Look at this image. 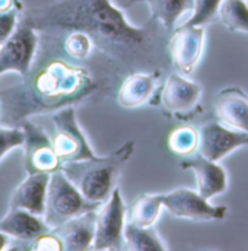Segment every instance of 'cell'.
<instances>
[{
  "mask_svg": "<svg viewBox=\"0 0 248 251\" xmlns=\"http://www.w3.org/2000/svg\"><path fill=\"white\" fill-rule=\"evenodd\" d=\"M38 32H83L119 76L168 70L171 31L152 18L136 26L111 0H54L22 12Z\"/></svg>",
  "mask_w": 248,
  "mask_h": 251,
  "instance_id": "1",
  "label": "cell"
},
{
  "mask_svg": "<svg viewBox=\"0 0 248 251\" xmlns=\"http://www.w3.org/2000/svg\"><path fill=\"white\" fill-rule=\"evenodd\" d=\"M35 59L21 80L0 88V125L19 127L32 116L60 111L88 101L111 79L89 60L69 56L50 32H38Z\"/></svg>",
  "mask_w": 248,
  "mask_h": 251,
  "instance_id": "2",
  "label": "cell"
},
{
  "mask_svg": "<svg viewBox=\"0 0 248 251\" xmlns=\"http://www.w3.org/2000/svg\"><path fill=\"white\" fill-rule=\"evenodd\" d=\"M134 152V142L128 140L107 156H91L62 164L66 177L91 201L104 203L114 191L125 162Z\"/></svg>",
  "mask_w": 248,
  "mask_h": 251,
  "instance_id": "3",
  "label": "cell"
},
{
  "mask_svg": "<svg viewBox=\"0 0 248 251\" xmlns=\"http://www.w3.org/2000/svg\"><path fill=\"white\" fill-rule=\"evenodd\" d=\"M102 203L88 200L60 170L54 171L50 177L44 221L53 229L66 221L83 215L91 210H98Z\"/></svg>",
  "mask_w": 248,
  "mask_h": 251,
  "instance_id": "4",
  "label": "cell"
},
{
  "mask_svg": "<svg viewBox=\"0 0 248 251\" xmlns=\"http://www.w3.org/2000/svg\"><path fill=\"white\" fill-rule=\"evenodd\" d=\"M51 120L54 125V134L51 140L62 164L91 158L95 155L76 120L74 107H66L60 111H56Z\"/></svg>",
  "mask_w": 248,
  "mask_h": 251,
  "instance_id": "5",
  "label": "cell"
},
{
  "mask_svg": "<svg viewBox=\"0 0 248 251\" xmlns=\"http://www.w3.org/2000/svg\"><path fill=\"white\" fill-rule=\"evenodd\" d=\"M125 212L122 190L116 187L108 200L98 209L92 250H124Z\"/></svg>",
  "mask_w": 248,
  "mask_h": 251,
  "instance_id": "6",
  "label": "cell"
},
{
  "mask_svg": "<svg viewBox=\"0 0 248 251\" xmlns=\"http://www.w3.org/2000/svg\"><path fill=\"white\" fill-rule=\"evenodd\" d=\"M38 41V31L19 21L10 38L0 46V75L6 72H16L21 76L26 75L35 59Z\"/></svg>",
  "mask_w": 248,
  "mask_h": 251,
  "instance_id": "7",
  "label": "cell"
},
{
  "mask_svg": "<svg viewBox=\"0 0 248 251\" xmlns=\"http://www.w3.org/2000/svg\"><path fill=\"white\" fill-rule=\"evenodd\" d=\"M24 131V155H25V168L28 174L35 173H49L62 168V161L54 149L53 140L47 136V133L34 125L32 122L25 120L19 126Z\"/></svg>",
  "mask_w": 248,
  "mask_h": 251,
  "instance_id": "8",
  "label": "cell"
},
{
  "mask_svg": "<svg viewBox=\"0 0 248 251\" xmlns=\"http://www.w3.org/2000/svg\"><path fill=\"white\" fill-rule=\"evenodd\" d=\"M164 207L180 219H188L196 222L222 221L228 209L225 206H213L198 191L188 188H177L167 194H161Z\"/></svg>",
  "mask_w": 248,
  "mask_h": 251,
  "instance_id": "9",
  "label": "cell"
},
{
  "mask_svg": "<svg viewBox=\"0 0 248 251\" xmlns=\"http://www.w3.org/2000/svg\"><path fill=\"white\" fill-rule=\"evenodd\" d=\"M248 146V133L231 128L222 122L210 120L198 128V153L219 162L232 151Z\"/></svg>",
  "mask_w": 248,
  "mask_h": 251,
  "instance_id": "10",
  "label": "cell"
},
{
  "mask_svg": "<svg viewBox=\"0 0 248 251\" xmlns=\"http://www.w3.org/2000/svg\"><path fill=\"white\" fill-rule=\"evenodd\" d=\"M201 86L183 76V73H170L159 92V104L170 114L188 117L198 110Z\"/></svg>",
  "mask_w": 248,
  "mask_h": 251,
  "instance_id": "11",
  "label": "cell"
},
{
  "mask_svg": "<svg viewBox=\"0 0 248 251\" xmlns=\"http://www.w3.org/2000/svg\"><path fill=\"white\" fill-rule=\"evenodd\" d=\"M204 44V26L183 25L175 28L170 38V54L174 67L183 73H193L194 67L201 57Z\"/></svg>",
  "mask_w": 248,
  "mask_h": 251,
  "instance_id": "12",
  "label": "cell"
},
{
  "mask_svg": "<svg viewBox=\"0 0 248 251\" xmlns=\"http://www.w3.org/2000/svg\"><path fill=\"white\" fill-rule=\"evenodd\" d=\"M162 77L159 72H137L125 76L120 83L117 101L125 108H136L146 102L155 105L159 104L161 88L156 86L158 80Z\"/></svg>",
  "mask_w": 248,
  "mask_h": 251,
  "instance_id": "13",
  "label": "cell"
},
{
  "mask_svg": "<svg viewBox=\"0 0 248 251\" xmlns=\"http://www.w3.org/2000/svg\"><path fill=\"white\" fill-rule=\"evenodd\" d=\"M178 167L183 170H191L196 174L197 191L207 200L226 190L228 186L226 173L216 161H210L198 153L197 156L193 158L186 156L178 164Z\"/></svg>",
  "mask_w": 248,
  "mask_h": 251,
  "instance_id": "14",
  "label": "cell"
},
{
  "mask_svg": "<svg viewBox=\"0 0 248 251\" xmlns=\"http://www.w3.org/2000/svg\"><path fill=\"white\" fill-rule=\"evenodd\" d=\"M50 177L51 174L49 173L28 174V177L12 193L9 209L19 207L34 215L44 216Z\"/></svg>",
  "mask_w": 248,
  "mask_h": 251,
  "instance_id": "15",
  "label": "cell"
},
{
  "mask_svg": "<svg viewBox=\"0 0 248 251\" xmlns=\"http://www.w3.org/2000/svg\"><path fill=\"white\" fill-rule=\"evenodd\" d=\"M97 215L98 210H91L53 228L62 240L64 250L83 251L92 249L97 232Z\"/></svg>",
  "mask_w": 248,
  "mask_h": 251,
  "instance_id": "16",
  "label": "cell"
},
{
  "mask_svg": "<svg viewBox=\"0 0 248 251\" xmlns=\"http://www.w3.org/2000/svg\"><path fill=\"white\" fill-rule=\"evenodd\" d=\"M215 113L225 126L248 133V95L241 88L222 89L215 98Z\"/></svg>",
  "mask_w": 248,
  "mask_h": 251,
  "instance_id": "17",
  "label": "cell"
},
{
  "mask_svg": "<svg viewBox=\"0 0 248 251\" xmlns=\"http://www.w3.org/2000/svg\"><path fill=\"white\" fill-rule=\"evenodd\" d=\"M0 229L15 240L32 241L51 228L43 216L34 215L25 209H9L7 215L0 221Z\"/></svg>",
  "mask_w": 248,
  "mask_h": 251,
  "instance_id": "18",
  "label": "cell"
},
{
  "mask_svg": "<svg viewBox=\"0 0 248 251\" xmlns=\"http://www.w3.org/2000/svg\"><path fill=\"white\" fill-rule=\"evenodd\" d=\"M140 1L148 3L150 16L158 19L171 32H174L178 19L194 9V0H131V4Z\"/></svg>",
  "mask_w": 248,
  "mask_h": 251,
  "instance_id": "19",
  "label": "cell"
},
{
  "mask_svg": "<svg viewBox=\"0 0 248 251\" xmlns=\"http://www.w3.org/2000/svg\"><path fill=\"white\" fill-rule=\"evenodd\" d=\"M168 247L152 226H140L130 221L124 225V250L164 251Z\"/></svg>",
  "mask_w": 248,
  "mask_h": 251,
  "instance_id": "20",
  "label": "cell"
},
{
  "mask_svg": "<svg viewBox=\"0 0 248 251\" xmlns=\"http://www.w3.org/2000/svg\"><path fill=\"white\" fill-rule=\"evenodd\" d=\"M162 207L161 194H140L127 209L125 221L140 226H153Z\"/></svg>",
  "mask_w": 248,
  "mask_h": 251,
  "instance_id": "21",
  "label": "cell"
},
{
  "mask_svg": "<svg viewBox=\"0 0 248 251\" xmlns=\"http://www.w3.org/2000/svg\"><path fill=\"white\" fill-rule=\"evenodd\" d=\"M218 15L223 26H226L229 31L248 34L247 0H223Z\"/></svg>",
  "mask_w": 248,
  "mask_h": 251,
  "instance_id": "22",
  "label": "cell"
},
{
  "mask_svg": "<svg viewBox=\"0 0 248 251\" xmlns=\"http://www.w3.org/2000/svg\"><path fill=\"white\" fill-rule=\"evenodd\" d=\"M168 148L180 156H188L198 149V131L190 126L175 128L168 137Z\"/></svg>",
  "mask_w": 248,
  "mask_h": 251,
  "instance_id": "23",
  "label": "cell"
},
{
  "mask_svg": "<svg viewBox=\"0 0 248 251\" xmlns=\"http://www.w3.org/2000/svg\"><path fill=\"white\" fill-rule=\"evenodd\" d=\"M223 0H194V9L191 18L186 22V25L193 26H204L219 12V7Z\"/></svg>",
  "mask_w": 248,
  "mask_h": 251,
  "instance_id": "24",
  "label": "cell"
},
{
  "mask_svg": "<svg viewBox=\"0 0 248 251\" xmlns=\"http://www.w3.org/2000/svg\"><path fill=\"white\" fill-rule=\"evenodd\" d=\"M24 140L25 136L21 127L0 125V159L12 149L22 146Z\"/></svg>",
  "mask_w": 248,
  "mask_h": 251,
  "instance_id": "25",
  "label": "cell"
},
{
  "mask_svg": "<svg viewBox=\"0 0 248 251\" xmlns=\"http://www.w3.org/2000/svg\"><path fill=\"white\" fill-rule=\"evenodd\" d=\"M22 16V4L10 10L0 12V46H3L19 25Z\"/></svg>",
  "mask_w": 248,
  "mask_h": 251,
  "instance_id": "26",
  "label": "cell"
},
{
  "mask_svg": "<svg viewBox=\"0 0 248 251\" xmlns=\"http://www.w3.org/2000/svg\"><path fill=\"white\" fill-rule=\"evenodd\" d=\"M31 250H40V251H54V250H64L62 240L59 238V235L50 229L49 232L41 234L40 237H37L35 240L31 241Z\"/></svg>",
  "mask_w": 248,
  "mask_h": 251,
  "instance_id": "27",
  "label": "cell"
},
{
  "mask_svg": "<svg viewBox=\"0 0 248 251\" xmlns=\"http://www.w3.org/2000/svg\"><path fill=\"white\" fill-rule=\"evenodd\" d=\"M21 0H0V12L10 10L16 6H21Z\"/></svg>",
  "mask_w": 248,
  "mask_h": 251,
  "instance_id": "28",
  "label": "cell"
},
{
  "mask_svg": "<svg viewBox=\"0 0 248 251\" xmlns=\"http://www.w3.org/2000/svg\"><path fill=\"white\" fill-rule=\"evenodd\" d=\"M9 243H10V237L0 229V251L6 250L7 246H9Z\"/></svg>",
  "mask_w": 248,
  "mask_h": 251,
  "instance_id": "29",
  "label": "cell"
},
{
  "mask_svg": "<svg viewBox=\"0 0 248 251\" xmlns=\"http://www.w3.org/2000/svg\"><path fill=\"white\" fill-rule=\"evenodd\" d=\"M120 1V6L122 7H128V6H131V0H119Z\"/></svg>",
  "mask_w": 248,
  "mask_h": 251,
  "instance_id": "30",
  "label": "cell"
},
{
  "mask_svg": "<svg viewBox=\"0 0 248 251\" xmlns=\"http://www.w3.org/2000/svg\"><path fill=\"white\" fill-rule=\"evenodd\" d=\"M247 1H248V0H247Z\"/></svg>",
  "mask_w": 248,
  "mask_h": 251,
  "instance_id": "31",
  "label": "cell"
}]
</instances>
